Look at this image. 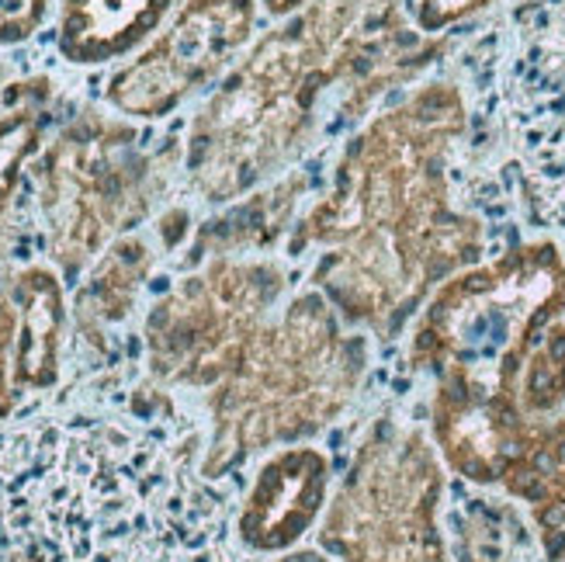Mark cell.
Listing matches in <instances>:
<instances>
[{
	"mask_svg": "<svg viewBox=\"0 0 565 562\" xmlns=\"http://www.w3.org/2000/svg\"><path fill=\"white\" fill-rule=\"evenodd\" d=\"M202 452L153 379L0 431V562H239Z\"/></svg>",
	"mask_w": 565,
	"mask_h": 562,
	"instance_id": "obj_1",
	"label": "cell"
},
{
	"mask_svg": "<svg viewBox=\"0 0 565 562\" xmlns=\"http://www.w3.org/2000/svg\"><path fill=\"white\" fill-rule=\"evenodd\" d=\"M465 129L458 84L416 87L348 139L327 194L291 226L288 257L323 251L309 288L351 330L396 340L440 282L482 261L486 226L455 205L448 178Z\"/></svg>",
	"mask_w": 565,
	"mask_h": 562,
	"instance_id": "obj_2",
	"label": "cell"
},
{
	"mask_svg": "<svg viewBox=\"0 0 565 562\" xmlns=\"http://www.w3.org/2000/svg\"><path fill=\"white\" fill-rule=\"evenodd\" d=\"M448 49L451 39L409 24L403 0H309L260 35L191 118L181 157L188 188L209 205H230L278 181L327 132L330 105L354 126Z\"/></svg>",
	"mask_w": 565,
	"mask_h": 562,
	"instance_id": "obj_3",
	"label": "cell"
},
{
	"mask_svg": "<svg viewBox=\"0 0 565 562\" xmlns=\"http://www.w3.org/2000/svg\"><path fill=\"white\" fill-rule=\"evenodd\" d=\"M367 369L372 337L343 324L323 291H295L205 393L202 476L218 483L257 455L312 442L351 410Z\"/></svg>",
	"mask_w": 565,
	"mask_h": 562,
	"instance_id": "obj_4",
	"label": "cell"
},
{
	"mask_svg": "<svg viewBox=\"0 0 565 562\" xmlns=\"http://www.w3.org/2000/svg\"><path fill=\"white\" fill-rule=\"evenodd\" d=\"M565 316V254L555 240L513 243L434 288L416 312L406 369L434 379L430 400L521 410V372Z\"/></svg>",
	"mask_w": 565,
	"mask_h": 562,
	"instance_id": "obj_5",
	"label": "cell"
},
{
	"mask_svg": "<svg viewBox=\"0 0 565 562\" xmlns=\"http://www.w3.org/2000/svg\"><path fill=\"white\" fill-rule=\"evenodd\" d=\"M184 146L142 150V132L102 112H81L35 157V205L49 264L73 288L118 236L157 212Z\"/></svg>",
	"mask_w": 565,
	"mask_h": 562,
	"instance_id": "obj_6",
	"label": "cell"
},
{
	"mask_svg": "<svg viewBox=\"0 0 565 562\" xmlns=\"http://www.w3.org/2000/svg\"><path fill=\"white\" fill-rule=\"evenodd\" d=\"M445 462L396 413L367 421L333 483L316 549L337 562H455L445 539Z\"/></svg>",
	"mask_w": 565,
	"mask_h": 562,
	"instance_id": "obj_7",
	"label": "cell"
},
{
	"mask_svg": "<svg viewBox=\"0 0 565 562\" xmlns=\"http://www.w3.org/2000/svg\"><path fill=\"white\" fill-rule=\"evenodd\" d=\"M288 285V267L257 254L212 257L184 272L142 320L146 372L170 393H209L271 320Z\"/></svg>",
	"mask_w": 565,
	"mask_h": 562,
	"instance_id": "obj_8",
	"label": "cell"
},
{
	"mask_svg": "<svg viewBox=\"0 0 565 562\" xmlns=\"http://www.w3.org/2000/svg\"><path fill=\"white\" fill-rule=\"evenodd\" d=\"M254 24V0H188L136 60L111 73L105 102L129 118H167L243 53Z\"/></svg>",
	"mask_w": 565,
	"mask_h": 562,
	"instance_id": "obj_9",
	"label": "cell"
},
{
	"mask_svg": "<svg viewBox=\"0 0 565 562\" xmlns=\"http://www.w3.org/2000/svg\"><path fill=\"white\" fill-rule=\"evenodd\" d=\"M333 494V462L316 445L271 452L250 479L233 518V539L247 555H281L299 549L319 528Z\"/></svg>",
	"mask_w": 565,
	"mask_h": 562,
	"instance_id": "obj_10",
	"label": "cell"
},
{
	"mask_svg": "<svg viewBox=\"0 0 565 562\" xmlns=\"http://www.w3.org/2000/svg\"><path fill=\"white\" fill-rule=\"evenodd\" d=\"M160 254L142 236H118L111 247L97 257L84 282L73 288L70 303V337H77V348L94 361L111 364L118 348L115 330L126 327L136 312L139 291L150 282Z\"/></svg>",
	"mask_w": 565,
	"mask_h": 562,
	"instance_id": "obj_11",
	"label": "cell"
},
{
	"mask_svg": "<svg viewBox=\"0 0 565 562\" xmlns=\"http://www.w3.org/2000/svg\"><path fill=\"white\" fill-rule=\"evenodd\" d=\"M11 299L18 306L14 389L18 396L49 393L63 379L70 344L66 282L53 264L35 261L11 272Z\"/></svg>",
	"mask_w": 565,
	"mask_h": 562,
	"instance_id": "obj_12",
	"label": "cell"
},
{
	"mask_svg": "<svg viewBox=\"0 0 565 562\" xmlns=\"http://www.w3.org/2000/svg\"><path fill=\"white\" fill-rule=\"evenodd\" d=\"M302 194H306L302 170H288L278 181L243 194V202L194 226L181 267L194 272V267H202L212 257H247V254L271 251L291 230V219L302 202Z\"/></svg>",
	"mask_w": 565,
	"mask_h": 562,
	"instance_id": "obj_13",
	"label": "cell"
},
{
	"mask_svg": "<svg viewBox=\"0 0 565 562\" xmlns=\"http://www.w3.org/2000/svg\"><path fill=\"white\" fill-rule=\"evenodd\" d=\"M174 0H60L56 49L70 66H102L150 39Z\"/></svg>",
	"mask_w": 565,
	"mask_h": 562,
	"instance_id": "obj_14",
	"label": "cell"
},
{
	"mask_svg": "<svg viewBox=\"0 0 565 562\" xmlns=\"http://www.w3.org/2000/svg\"><path fill=\"white\" fill-rule=\"evenodd\" d=\"M500 490L524 503L545 562H565V413L542 417Z\"/></svg>",
	"mask_w": 565,
	"mask_h": 562,
	"instance_id": "obj_15",
	"label": "cell"
},
{
	"mask_svg": "<svg viewBox=\"0 0 565 562\" xmlns=\"http://www.w3.org/2000/svg\"><path fill=\"white\" fill-rule=\"evenodd\" d=\"M49 94H53V84L45 77L14 84V102L0 112V251H11V205L24 167L42 153L49 126Z\"/></svg>",
	"mask_w": 565,
	"mask_h": 562,
	"instance_id": "obj_16",
	"label": "cell"
},
{
	"mask_svg": "<svg viewBox=\"0 0 565 562\" xmlns=\"http://www.w3.org/2000/svg\"><path fill=\"white\" fill-rule=\"evenodd\" d=\"M445 539L455 562H518L527 528L507 500L465 497L451 507Z\"/></svg>",
	"mask_w": 565,
	"mask_h": 562,
	"instance_id": "obj_17",
	"label": "cell"
},
{
	"mask_svg": "<svg viewBox=\"0 0 565 562\" xmlns=\"http://www.w3.org/2000/svg\"><path fill=\"white\" fill-rule=\"evenodd\" d=\"M565 406V316L534 344L521 372V410L527 417H555Z\"/></svg>",
	"mask_w": 565,
	"mask_h": 562,
	"instance_id": "obj_18",
	"label": "cell"
},
{
	"mask_svg": "<svg viewBox=\"0 0 565 562\" xmlns=\"http://www.w3.org/2000/svg\"><path fill=\"white\" fill-rule=\"evenodd\" d=\"M11 251H0V421L18 410L21 396L14 389V348H18V306L11 299Z\"/></svg>",
	"mask_w": 565,
	"mask_h": 562,
	"instance_id": "obj_19",
	"label": "cell"
},
{
	"mask_svg": "<svg viewBox=\"0 0 565 562\" xmlns=\"http://www.w3.org/2000/svg\"><path fill=\"white\" fill-rule=\"evenodd\" d=\"M489 4H497V0H413L409 14L424 35H440L455 29V24H461L465 18L486 11Z\"/></svg>",
	"mask_w": 565,
	"mask_h": 562,
	"instance_id": "obj_20",
	"label": "cell"
},
{
	"mask_svg": "<svg viewBox=\"0 0 565 562\" xmlns=\"http://www.w3.org/2000/svg\"><path fill=\"white\" fill-rule=\"evenodd\" d=\"M49 14V0H0V45L29 42Z\"/></svg>",
	"mask_w": 565,
	"mask_h": 562,
	"instance_id": "obj_21",
	"label": "cell"
},
{
	"mask_svg": "<svg viewBox=\"0 0 565 562\" xmlns=\"http://www.w3.org/2000/svg\"><path fill=\"white\" fill-rule=\"evenodd\" d=\"M264 562H337L333 555H327L323 549H291V552H281V555H271Z\"/></svg>",
	"mask_w": 565,
	"mask_h": 562,
	"instance_id": "obj_22",
	"label": "cell"
},
{
	"mask_svg": "<svg viewBox=\"0 0 565 562\" xmlns=\"http://www.w3.org/2000/svg\"><path fill=\"white\" fill-rule=\"evenodd\" d=\"M257 4L271 18H291V14H299L309 0H257Z\"/></svg>",
	"mask_w": 565,
	"mask_h": 562,
	"instance_id": "obj_23",
	"label": "cell"
}]
</instances>
